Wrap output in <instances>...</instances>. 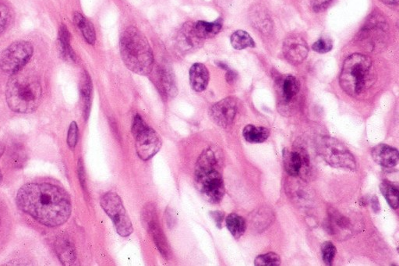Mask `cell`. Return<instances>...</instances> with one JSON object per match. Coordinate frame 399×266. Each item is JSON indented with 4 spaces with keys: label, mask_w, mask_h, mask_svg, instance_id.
Returning <instances> with one entry per match:
<instances>
[{
    "label": "cell",
    "mask_w": 399,
    "mask_h": 266,
    "mask_svg": "<svg viewBox=\"0 0 399 266\" xmlns=\"http://www.w3.org/2000/svg\"><path fill=\"white\" fill-rule=\"evenodd\" d=\"M202 40L196 34L194 24L189 22L183 25L178 36L179 46L183 51H189V50L198 47L202 43Z\"/></svg>",
    "instance_id": "15"
},
{
    "label": "cell",
    "mask_w": 399,
    "mask_h": 266,
    "mask_svg": "<svg viewBox=\"0 0 399 266\" xmlns=\"http://www.w3.org/2000/svg\"><path fill=\"white\" fill-rule=\"evenodd\" d=\"M231 44L234 49L241 50L246 48H255V42L246 31L239 30L231 36Z\"/></svg>",
    "instance_id": "23"
},
{
    "label": "cell",
    "mask_w": 399,
    "mask_h": 266,
    "mask_svg": "<svg viewBox=\"0 0 399 266\" xmlns=\"http://www.w3.org/2000/svg\"><path fill=\"white\" fill-rule=\"evenodd\" d=\"M221 28H223L221 19L212 23L200 21L194 24L195 33L201 40L213 38L220 33Z\"/></svg>",
    "instance_id": "18"
},
{
    "label": "cell",
    "mask_w": 399,
    "mask_h": 266,
    "mask_svg": "<svg viewBox=\"0 0 399 266\" xmlns=\"http://www.w3.org/2000/svg\"><path fill=\"white\" fill-rule=\"evenodd\" d=\"M375 80V71L370 57L355 53L345 60L339 84L349 96L356 97L368 90Z\"/></svg>",
    "instance_id": "4"
},
{
    "label": "cell",
    "mask_w": 399,
    "mask_h": 266,
    "mask_svg": "<svg viewBox=\"0 0 399 266\" xmlns=\"http://www.w3.org/2000/svg\"><path fill=\"white\" fill-rule=\"evenodd\" d=\"M372 206H373V210H375V212L377 213L380 211V205H379V201H378V199H377V197L373 198Z\"/></svg>",
    "instance_id": "38"
},
{
    "label": "cell",
    "mask_w": 399,
    "mask_h": 266,
    "mask_svg": "<svg viewBox=\"0 0 399 266\" xmlns=\"http://www.w3.org/2000/svg\"><path fill=\"white\" fill-rule=\"evenodd\" d=\"M143 221L145 226L153 238L155 245L161 254L164 258L169 256V248L167 242V238L161 229L160 222H158L155 208L153 205L145 206L143 211Z\"/></svg>",
    "instance_id": "9"
},
{
    "label": "cell",
    "mask_w": 399,
    "mask_h": 266,
    "mask_svg": "<svg viewBox=\"0 0 399 266\" xmlns=\"http://www.w3.org/2000/svg\"><path fill=\"white\" fill-rule=\"evenodd\" d=\"M211 215L214 219V220L215 221V223H217V226L219 228H221V225H223V221L224 218L223 213H221V212H212L211 213Z\"/></svg>",
    "instance_id": "35"
},
{
    "label": "cell",
    "mask_w": 399,
    "mask_h": 266,
    "mask_svg": "<svg viewBox=\"0 0 399 266\" xmlns=\"http://www.w3.org/2000/svg\"><path fill=\"white\" fill-rule=\"evenodd\" d=\"M59 42L61 53L65 58L75 60V54L71 47V35L65 24L61 25L59 31Z\"/></svg>",
    "instance_id": "24"
},
{
    "label": "cell",
    "mask_w": 399,
    "mask_h": 266,
    "mask_svg": "<svg viewBox=\"0 0 399 266\" xmlns=\"http://www.w3.org/2000/svg\"><path fill=\"white\" fill-rule=\"evenodd\" d=\"M243 135L245 140L250 143H262L269 138L270 131L262 126L248 125L244 129Z\"/></svg>",
    "instance_id": "21"
},
{
    "label": "cell",
    "mask_w": 399,
    "mask_h": 266,
    "mask_svg": "<svg viewBox=\"0 0 399 266\" xmlns=\"http://www.w3.org/2000/svg\"><path fill=\"white\" fill-rule=\"evenodd\" d=\"M78 141V126L77 123L73 122L69 125L68 135H67V144L68 147L74 149L77 145Z\"/></svg>",
    "instance_id": "31"
},
{
    "label": "cell",
    "mask_w": 399,
    "mask_h": 266,
    "mask_svg": "<svg viewBox=\"0 0 399 266\" xmlns=\"http://www.w3.org/2000/svg\"><path fill=\"white\" fill-rule=\"evenodd\" d=\"M282 50L285 58L294 65H300L309 53L307 42L297 35H289L285 40Z\"/></svg>",
    "instance_id": "11"
},
{
    "label": "cell",
    "mask_w": 399,
    "mask_h": 266,
    "mask_svg": "<svg viewBox=\"0 0 399 266\" xmlns=\"http://www.w3.org/2000/svg\"><path fill=\"white\" fill-rule=\"evenodd\" d=\"M10 10L6 5L0 3V34L3 33L10 22Z\"/></svg>",
    "instance_id": "32"
},
{
    "label": "cell",
    "mask_w": 399,
    "mask_h": 266,
    "mask_svg": "<svg viewBox=\"0 0 399 266\" xmlns=\"http://www.w3.org/2000/svg\"><path fill=\"white\" fill-rule=\"evenodd\" d=\"M283 161L285 169L291 176H297L300 174L302 167V157L298 151H289L285 149L283 151Z\"/></svg>",
    "instance_id": "20"
},
{
    "label": "cell",
    "mask_w": 399,
    "mask_h": 266,
    "mask_svg": "<svg viewBox=\"0 0 399 266\" xmlns=\"http://www.w3.org/2000/svg\"><path fill=\"white\" fill-rule=\"evenodd\" d=\"M122 59L131 72L148 75L153 68L154 56L146 38L136 28L126 29L120 40Z\"/></svg>",
    "instance_id": "5"
},
{
    "label": "cell",
    "mask_w": 399,
    "mask_h": 266,
    "mask_svg": "<svg viewBox=\"0 0 399 266\" xmlns=\"http://www.w3.org/2000/svg\"><path fill=\"white\" fill-rule=\"evenodd\" d=\"M16 201L22 211L46 226L65 224L71 215L69 194L52 183H28L19 190Z\"/></svg>",
    "instance_id": "1"
},
{
    "label": "cell",
    "mask_w": 399,
    "mask_h": 266,
    "mask_svg": "<svg viewBox=\"0 0 399 266\" xmlns=\"http://www.w3.org/2000/svg\"><path fill=\"white\" fill-rule=\"evenodd\" d=\"M237 75L235 72L231 71V69H227L226 81L229 82L230 84L233 83V82L237 79Z\"/></svg>",
    "instance_id": "37"
},
{
    "label": "cell",
    "mask_w": 399,
    "mask_h": 266,
    "mask_svg": "<svg viewBox=\"0 0 399 266\" xmlns=\"http://www.w3.org/2000/svg\"><path fill=\"white\" fill-rule=\"evenodd\" d=\"M237 113V103L234 98L229 97L219 101L211 109V117L214 123L221 128L230 126Z\"/></svg>",
    "instance_id": "12"
},
{
    "label": "cell",
    "mask_w": 399,
    "mask_h": 266,
    "mask_svg": "<svg viewBox=\"0 0 399 266\" xmlns=\"http://www.w3.org/2000/svg\"><path fill=\"white\" fill-rule=\"evenodd\" d=\"M281 93L285 102L289 103L300 92V82L294 76L287 75L280 82Z\"/></svg>",
    "instance_id": "17"
},
{
    "label": "cell",
    "mask_w": 399,
    "mask_h": 266,
    "mask_svg": "<svg viewBox=\"0 0 399 266\" xmlns=\"http://www.w3.org/2000/svg\"><path fill=\"white\" fill-rule=\"evenodd\" d=\"M371 155L375 162L385 168H393L398 163V150L385 144L377 145L372 149Z\"/></svg>",
    "instance_id": "13"
},
{
    "label": "cell",
    "mask_w": 399,
    "mask_h": 266,
    "mask_svg": "<svg viewBox=\"0 0 399 266\" xmlns=\"http://www.w3.org/2000/svg\"><path fill=\"white\" fill-rule=\"evenodd\" d=\"M219 155L212 148L203 151L195 171V182L199 192L212 203L223 199L225 186L223 176L219 172Z\"/></svg>",
    "instance_id": "3"
},
{
    "label": "cell",
    "mask_w": 399,
    "mask_h": 266,
    "mask_svg": "<svg viewBox=\"0 0 399 266\" xmlns=\"http://www.w3.org/2000/svg\"><path fill=\"white\" fill-rule=\"evenodd\" d=\"M0 224H1V219H0Z\"/></svg>",
    "instance_id": "41"
},
{
    "label": "cell",
    "mask_w": 399,
    "mask_h": 266,
    "mask_svg": "<svg viewBox=\"0 0 399 266\" xmlns=\"http://www.w3.org/2000/svg\"><path fill=\"white\" fill-rule=\"evenodd\" d=\"M42 99V87L35 74L23 69L12 74L6 90V103L12 111L33 113L40 106Z\"/></svg>",
    "instance_id": "2"
},
{
    "label": "cell",
    "mask_w": 399,
    "mask_h": 266,
    "mask_svg": "<svg viewBox=\"0 0 399 266\" xmlns=\"http://www.w3.org/2000/svg\"><path fill=\"white\" fill-rule=\"evenodd\" d=\"M74 20L87 42L90 44V45H94L96 41V34L92 23L78 12L75 13Z\"/></svg>",
    "instance_id": "19"
},
{
    "label": "cell",
    "mask_w": 399,
    "mask_h": 266,
    "mask_svg": "<svg viewBox=\"0 0 399 266\" xmlns=\"http://www.w3.org/2000/svg\"><path fill=\"white\" fill-rule=\"evenodd\" d=\"M323 261L327 265H332L335 255H337V248L331 242H326L321 246Z\"/></svg>",
    "instance_id": "29"
},
{
    "label": "cell",
    "mask_w": 399,
    "mask_h": 266,
    "mask_svg": "<svg viewBox=\"0 0 399 266\" xmlns=\"http://www.w3.org/2000/svg\"><path fill=\"white\" fill-rule=\"evenodd\" d=\"M57 255L63 265H69L74 263L76 254L74 244L67 237H62L56 244Z\"/></svg>",
    "instance_id": "16"
},
{
    "label": "cell",
    "mask_w": 399,
    "mask_h": 266,
    "mask_svg": "<svg viewBox=\"0 0 399 266\" xmlns=\"http://www.w3.org/2000/svg\"><path fill=\"white\" fill-rule=\"evenodd\" d=\"M380 189L386 200L388 201L389 204L394 210H397L398 207V190L395 186L391 185L388 182H383L380 185Z\"/></svg>",
    "instance_id": "27"
},
{
    "label": "cell",
    "mask_w": 399,
    "mask_h": 266,
    "mask_svg": "<svg viewBox=\"0 0 399 266\" xmlns=\"http://www.w3.org/2000/svg\"><path fill=\"white\" fill-rule=\"evenodd\" d=\"M281 258L275 253L259 256L256 258L255 265L257 266H278L281 265Z\"/></svg>",
    "instance_id": "28"
},
{
    "label": "cell",
    "mask_w": 399,
    "mask_h": 266,
    "mask_svg": "<svg viewBox=\"0 0 399 266\" xmlns=\"http://www.w3.org/2000/svg\"><path fill=\"white\" fill-rule=\"evenodd\" d=\"M100 203L112 220L119 235L124 238L129 237L134 229L119 196L117 193H107L101 198Z\"/></svg>",
    "instance_id": "8"
},
{
    "label": "cell",
    "mask_w": 399,
    "mask_h": 266,
    "mask_svg": "<svg viewBox=\"0 0 399 266\" xmlns=\"http://www.w3.org/2000/svg\"><path fill=\"white\" fill-rule=\"evenodd\" d=\"M226 226L232 233V235L237 239L244 235L246 228V222L244 218L236 213H232L228 215L226 218Z\"/></svg>",
    "instance_id": "22"
},
{
    "label": "cell",
    "mask_w": 399,
    "mask_h": 266,
    "mask_svg": "<svg viewBox=\"0 0 399 266\" xmlns=\"http://www.w3.org/2000/svg\"><path fill=\"white\" fill-rule=\"evenodd\" d=\"M148 128V125L145 124L142 117L137 114V115L134 118V122H133L132 125V132L133 135L136 137L139 133H141L144 129Z\"/></svg>",
    "instance_id": "33"
},
{
    "label": "cell",
    "mask_w": 399,
    "mask_h": 266,
    "mask_svg": "<svg viewBox=\"0 0 399 266\" xmlns=\"http://www.w3.org/2000/svg\"><path fill=\"white\" fill-rule=\"evenodd\" d=\"M3 151H4L3 147H2L1 145H0V157H1V156L3 155ZM2 181H3V174L1 169H0V183H1Z\"/></svg>",
    "instance_id": "40"
},
{
    "label": "cell",
    "mask_w": 399,
    "mask_h": 266,
    "mask_svg": "<svg viewBox=\"0 0 399 266\" xmlns=\"http://www.w3.org/2000/svg\"><path fill=\"white\" fill-rule=\"evenodd\" d=\"M160 82L162 90L169 97H176L178 91L176 85L174 77L167 69L160 72Z\"/></svg>",
    "instance_id": "26"
},
{
    "label": "cell",
    "mask_w": 399,
    "mask_h": 266,
    "mask_svg": "<svg viewBox=\"0 0 399 266\" xmlns=\"http://www.w3.org/2000/svg\"><path fill=\"white\" fill-rule=\"evenodd\" d=\"M78 174L81 185H83V187H85V170L83 163H82L80 160L78 163Z\"/></svg>",
    "instance_id": "36"
},
{
    "label": "cell",
    "mask_w": 399,
    "mask_h": 266,
    "mask_svg": "<svg viewBox=\"0 0 399 266\" xmlns=\"http://www.w3.org/2000/svg\"><path fill=\"white\" fill-rule=\"evenodd\" d=\"M135 138L137 153L142 160H149L161 149L162 144L161 137L148 126L139 133Z\"/></svg>",
    "instance_id": "10"
},
{
    "label": "cell",
    "mask_w": 399,
    "mask_h": 266,
    "mask_svg": "<svg viewBox=\"0 0 399 266\" xmlns=\"http://www.w3.org/2000/svg\"><path fill=\"white\" fill-rule=\"evenodd\" d=\"M382 1L389 6H397L398 4V0H382Z\"/></svg>",
    "instance_id": "39"
},
{
    "label": "cell",
    "mask_w": 399,
    "mask_h": 266,
    "mask_svg": "<svg viewBox=\"0 0 399 266\" xmlns=\"http://www.w3.org/2000/svg\"><path fill=\"white\" fill-rule=\"evenodd\" d=\"M332 0H312V6L314 11L319 13L327 9Z\"/></svg>",
    "instance_id": "34"
},
{
    "label": "cell",
    "mask_w": 399,
    "mask_h": 266,
    "mask_svg": "<svg viewBox=\"0 0 399 266\" xmlns=\"http://www.w3.org/2000/svg\"><path fill=\"white\" fill-rule=\"evenodd\" d=\"M319 153L333 167L356 169L357 162L350 151L337 139L325 138L319 144Z\"/></svg>",
    "instance_id": "6"
},
{
    "label": "cell",
    "mask_w": 399,
    "mask_h": 266,
    "mask_svg": "<svg viewBox=\"0 0 399 266\" xmlns=\"http://www.w3.org/2000/svg\"><path fill=\"white\" fill-rule=\"evenodd\" d=\"M33 44L26 41L12 43L0 55V69L6 74H15L21 71L33 56Z\"/></svg>",
    "instance_id": "7"
},
{
    "label": "cell",
    "mask_w": 399,
    "mask_h": 266,
    "mask_svg": "<svg viewBox=\"0 0 399 266\" xmlns=\"http://www.w3.org/2000/svg\"><path fill=\"white\" fill-rule=\"evenodd\" d=\"M92 90V85L90 76L86 72H84L80 81V93L84 100L86 118H87L90 111Z\"/></svg>",
    "instance_id": "25"
},
{
    "label": "cell",
    "mask_w": 399,
    "mask_h": 266,
    "mask_svg": "<svg viewBox=\"0 0 399 266\" xmlns=\"http://www.w3.org/2000/svg\"><path fill=\"white\" fill-rule=\"evenodd\" d=\"M332 42L328 38H321L320 40L314 43L312 49L314 52L324 54L330 52L332 49Z\"/></svg>",
    "instance_id": "30"
},
{
    "label": "cell",
    "mask_w": 399,
    "mask_h": 266,
    "mask_svg": "<svg viewBox=\"0 0 399 266\" xmlns=\"http://www.w3.org/2000/svg\"><path fill=\"white\" fill-rule=\"evenodd\" d=\"M209 81V72L207 67L202 63H195L189 69V83L196 92L205 91Z\"/></svg>",
    "instance_id": "14"
}]
</instances>
